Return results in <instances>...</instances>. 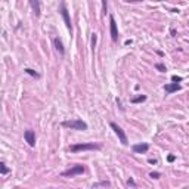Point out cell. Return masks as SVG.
<instances>
[{"instance_id": "6da1fadb", "label": "cell", "mask_w": 189, "mask_h": 189, "mask_svg": "<svg viewBox=\"0 0 189 189\" xmlns=\"http://www.w3.org/2000/svg\"><path fill=\"white\" fill-rule=\"evenodd\" d=\"M100 149V145L95 144V142H87V144H76V145H71L69 146V151L73 154L80 151H98Z\"/></svg>"}, {"instance_id": "7a4b0ae2", "label": "cell", "mask_w": 189, "mask_h": 189, "mask_svg": "<svg viewBox=\"0 0 189 189\" xmlns=\"http://www.w3.org/2000/svg\"><path fill=\"white\" fill-rule=\"evenodd\" d=\"M61 126H62V127H65V129L78 130V132H84V130H87V123H84V121H83V120H80V118L64 121V123H62Z\"/></svg>"}, {"instance_id": "3957f363", "label": "cell", "mask_w": 189, "mask_h": 189, "mask_svg": "<svg viewBox=\"0 0 189 189\" xmlns=\"http://www.w3.org/2000/svg\"><path fill=\"white\" fill-rule=\"evenodd\" d=\"M83 173H84V166L76 164V166H73L71 168H68V170L62 171L61 176H62V177H74V176H78V174H83Z\"/></svg>"}, {"instance_id": "277c9868", "label": "cell", "mask_w": 189, "mask_h": 189, "mask_svg": "<svg viewBox=\"0 0 189 189\" xmlns=\"http://www.w3.org/2000/svg\"><path fill=\"white\" fill-rule=\"evenodd\" d=\"M59 14H61V16H62L65 25H67V28H68L69 31H73V24H71V19H69V12H68V9H67V5H65L64 2L61 3V6H59Z\"/></svg>"}, {"instance_id": "5b68a950", "label": "cell", "mask_w": 189, "mask_h": 189, "mask_svg": "<svg viewBox=\"0 0 189 189\" xmlns=\"http://www.w3.org/2000/svg\"><path fill=\"white\" fill-rule=\"evenodd\" d=\"M109 126H111V129L114 130V133L118 136V139H120V142L123 145H127L129 144V140H127V136H126V133H124V130L121 129L120 126L117 124V123H109Z\"/></svg>"}, {"instance_id": "8992f818", "label": "cell", "mask_w": 189, "mask_h": 189, "mask_svg": "<svg viewBox=\"0 0 189 189\" xmlns=\"http://www.w3.org/2000/svg\"><path fill=\"white\" fill-rule=\"evenodd\" d=\"M109 31H111V38L114 41L118 40V28H117V22L114 19V16H109Z\"/></svg>"}, {"instance_id": "52a82bcc", "label": "cell", "mask_w": 189, "mask_h": 189, "mask_svg": "<svg viewBox=\"0 0 189 189\" xmlns=\"http://www.w3.org/2000/svg\"><path fill=\"white\" fill-rule=\"evenodd\" d=\"M24 139L31 148L36 146V133H34V130H25L24 132Z\"/></svg>"}, {"instance_id": "ba28073f", "label": "cell", "mask_w": 189, "mask_h": 189, "mask_svg": "<svg viewBox=\"0 0 189 189\" xmlns=\"http://www.w3.org/2000/svg\"><path fill=\"white\" fill-rule=\"evenodd\" d=\"M132 151L135 154H146L149 151V145L148 144H135L132 146Z\"/></svg>"}, {"instance_id": "9c48e42d", "label": "cell", "mask_w": 189, "mask_h": 189, "mask_svg": "<svg viewBox=\"0 0 189 189\" xmlns=\"http://www.w3.org/2000/svg\"><path fill=\"white\" fill-rule=\"evenodd\" d=\"M180 89H182V86L177 83H168L164 86V90H166V93H168V95H171L174 92H179Z\"/></svg>"}, {"instance_id": "30bf717a", "label": "cell", "mask_w": 189, "mask_h": 189, "mask_svg": "<svg viewBox=\"0 0 189 189\" xmlns=\"http://www.w3.org/2000/svg\"><path fill=\"white\" fill-rule=\"evenodd\" d=\"M53 45H55V49L59 52V55H64V53H65L64 45H62V41H61L59 37H55V38H53Z\"/></svg>"}, {"instance_id": "8fae6325", "label": "cell", "mask_w": 189, "mask_h": 189, "mask_svg": "<svg viewBox=\"0 0 189 189\" xmlns=\"http://www.w3.org/2000/svg\"><path fill=\"white\" fill-rule=\"evenodd\" d=\"M30 6L33 8V10H34L36 16H40V2H37V0H31Z\"/></svg>"}, {"instance_id": "7c38bea8", "label": "cell", "mask_w": 189, "mask_h": 189, "mask_svg": "<svg viewBox=\"0 0 189 189\" xmlns=\"http://www.w3.org/2000/svg\"><path fill=\"white\" fill-rule=\"evenodd\" d=\"M145 100H146V95H139V96H135V98L130 99L132 104H142Z\"/></svg>"}, {"instance_id": "4fadbf2b", "label": "cell", "mask_w": 189, "mask_h": 189, "mask_svg": "<svg viewBox=\"0 0 189 189\" xmlns=\"http://www.w3.org/2000/svg\"><path fill=\"white\" fill-rule=\"evenodd\" d=\"M0 173H2V176H5V174H8V173H9V168L6 167V164H5L3 161L0 163Z\"/></svg>"}, {"instance_id": "5bb4252c", "label": "cell", "mask_w": 189, "mask_h": 189, "mask_svg": "<svg viewBox=\"0 0 189 189\" xmlns=\"http://www.w3.org/2000/svg\"><path fill=\"white\" fill-rule=\"evenodd\" d=\"M24 71H25L27 74H30L31 77H34V78H38V77H40V74H38V73H36L34 69H31V68H25Z\"/></svg>"}, {"instance_id": "9a60e30c", "label": "cell", "mask_w": 189, "mask_h": 189, "mask_svg": "<svg viewBox=\"0 0 189 189\" xmlns=\"http://www.w3.org/2000/svg\"><path fill=\"white\" fill-rule=\"evenodd\" d=\"M182 80H183V77H180V76H171V81H173V83H180Z\"/></svg>"}, {"instance_id": "2e32d148", "label": "cell", "mask_w": 189, "mask_h": 189, "mask_svg": "<svg viewBox=\"0 0 189 189\" xmlns=\"http://www.w3.org/2000/svg\"><path fill=\"white\" fill-rule=\"evenodd\" d=\"M155 68L158 69V71H161V73H166L167 71V68L163 65V64H155Z\"/></svg>"}, {"instance_id": "e0dca14e", "label": "cell", "mask_w": 189, "mask_h": 189, "mask_svg": "<svg viewBox=\"0 0 189 189\" xmlns=\"http://www.w3.org/2000/svg\"><path fill=\"white\" fill-rule=\"evenodd\" d=\"M149 176H151L152 179H159V177H161V173H158V171H152V173H149Z\"/></svg>"}, {"instance_id": "ac0fdd59", "label": "cell", "mask_w": 189, "mask_h": 189, "mask_svg": "<svg viewBox=\"0 0 189 189\" xmlns=\"http://www.w3.org/2000/svg\"><path fill=\"white\" fill-rule=\"evenodd\" d=\"M174 159H176V157H174V155H168V157H167V161H168V163H173Z\"/></svg>"}, {"instance_id": "d6986e66", "label": "cell", "mask_w": 189, "mask_h": 189, "mask_svg": "<svg viewBox=\"0 0 189 189\" xmlns=\"http://www.w3.org/2000/svg\"><path fill=\"white\" fill-rule=\"evenodd\" d=\"M127 183H129V185H132V186H136V183H135V180H133V179H129V180H127Z\"/></svg>"}]
</instances>
